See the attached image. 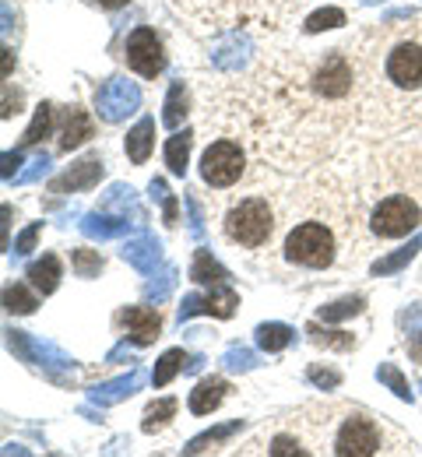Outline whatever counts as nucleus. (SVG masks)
Here are the masks:
<instances>
[{"label": "nucleus", "mask_w": 422, "mask_h": 457, "mask_svg": "<svg viewBox=\"0 0 422 457\" xmlns=\"http://www.w3.org/2000/svg\"><path fill=\"white\" fill-rule=\"evenodd\" d=\"M226 236L246 250L264 246L275 236V208L268 204V197H246L233 204L226 215Z\"/></svg>", "instance_id": "1"}, {"label": "nucleus", "mask_w": 422, "mask_h": 457, "mask_svg": "<svg viewBox=\"0 0 422 457\" xmlns=\"http://www.w3.org/2000/svg\"><path fill=\"white\" fill-rule=\"evenodd\" d=\"M285 257L302 268H331L338 257V239L324 222H300L285 236Z\"/></svg>", "instance_id": "2"}, {"label": "nucleus", "mask_w": 422, "mask_h": 457, "mask_svg": "<svg viewBox=\"0 0 422 457\" xmlns=\"http://www.w3.org/2000/svg\"><path fill=\"white\" fill-rule=\"evenodd\" d=\"M419 222H422V208L412 194H391L369 215V228L380 239H401V236L416 232Z\"/></svg>", "instance_id": "3"}, {"label": "nucleus", "mask_w": 422, "mask_h": 457, "mask_svg": "<svg viewBox=\"0 0 422 457\" xmlns=\"http://www.w3.org/2000/svg\"><path fill=\"white\" fill-rule=\"evenodd\" d=\"M387 440H384V429L369 419V415H362V411H352L345 422H342V429L335 433V454H352V457H369V454H380V451H387L384 447Z\"/></svg>", "instance_id": "4"}, {"label": "nucleus", "mask_w": 422, "mask_h": 457, "mask_svg": "<svg viewBox=\"0 0 422 457\" xmlns=\"http://www.w3.org/2000/svg\"><path fill=\"white\" fill-rule=\"evenodd\" d=\"M384 74H387L391 88H398V92H422V43L419 39H398V43H391L387 60H384Z\"/></svg>", "instance_id": "5"}, {"label": "nucleus", "mask_w": 422, "mask_h": 457, "mask_svg": "<svg viewBox=\"0 0 422 457\" xmlns=\"http://www.w3.org/2000/svg\"><path fill=\"white\" fill-rule=\"evenodd\" d=\"M243 170H246V159L236 141H215L201 159V179L208 187H233Z\"/></svg>", "instance_id": "6"}, {"label": "nucleus", "mask_w": 422, "mask_h": 457, "mask_svg": "<svg viewBox=\"0 0 422 457\" xmlns=\"http://www.w3.org/2000/svg\"><path fill=\"white\" fill-rule=\"evenodd\" d=\"M123 50H127L130 71H137L141 78H159V74H162L166 54H162V43H159V36H155L152 29H137V32H130V39H127Z\"/></svg>", "instance_id": "7"}, {"label": "nucleus", "mask_w": 422, "mask_h": 457, "mask_svg": "<svg viewBox=\"0 0 422 457\" xmlns=\"http://www.w3.org/2000/svg\"><path fill=\"white\" fill-rule=\"evenodd\" d=\"M226 391H229V384L222 380V377H208V380H201L194 391H190V411L194 415H208V411H215L222 398H226Z\"/></svg>", "instance_id": "8"}, {"label": "nucleus", "mask_w": 422, "mask_h": 457, "mask_svg": "<svg viewBox=\"0 0 422 457\" xmlns=\"http://www.w3.org/2000/svg\"><path fill=\"white\" fill-rule=\"evenodd\" d=\"M120 320L134 328V342H137V345H152L155 338H159V328H162V317H159L155 310H145V306L123 310Z\"/></svg>", "instance_id": "9"}, {"label": "nucleus", "mask_w": 422, "mask_h": 457, "mask_svg": "<svg viewBox=\"0 0 422 457\" xmlns=\"http://www.w3.org/2000/svg\"><path fill=\"white\" fill-rule=\"evenodd\" d=\"M92 137V120H88V113L85 110H67V116H63V130H61V152H74L78 145H85Z\"/></svg>", "instance_id": "10"}, {"label": "nucleus", "mask_w": 422, "mask_h": 457, "mask_svg": "<svg viewBox=\"0 0 422 457\" xmlns=\"http://www.w3.org/2000/svg\"><path fill=\"white\" fill-rule=\"evenodd\" d=\"M29 282H32L36 292H43V295L57 292V286H61V261H57V257L36 261V264L29 268Z\"/></svg>", "instance_id": "11"}, {"label": "nucleus", "mask_w": 422, "mask_h": 457, "mask_svg": "<svg viewBox=\"0 0 422 457\" xmlns=\"http://www.w3.org/2000/svg\"><path fill=\"white\" fill-rule=\"evenodd\" d=\"M152 130H155L152 120H141V123L130 130V137H127V155H130L134 162H145V159H148V152H152Z\"/></svg>", "instance_id": "12"}, {"label": "nucleus", "mask_w": 422, "mask_h": 457, "mask_svg": "<svg viewBox=\"0 0 422 457\" xmlns=\"http://www.w3.org/2000/svg\"><path fill=\"white\" fill-rule=\"evenodd\" d=\"M173 411H177V401H173V398L155 401V404L145 411V433H155V429H162V426L173 419Z\"/></svg>", "instance_id": "13"}, {"label": "nucleus", "mask_w": 422, "mask_h": 457, "mask_svg": "<svg viewBox=\"0 0 422 457\" xmlns=\"http://www.w3.org/2000/svg\"><path fill=\"white\" fill-rule=\"evenodd\" d=\"M183 362H186V355H183L180 348L166 352V355H162V362H159V370H155V377H152V380H155V387L170 384V380H173V377H177V373L183 370Z\"/></svg>", "instance_id": "14"}, {"label": "nucleus", "mask_w": 422, "mask_h": 457, "mask_svg": "<svg viewBox=\"0 0 422 457\" xmlns=\"http://www.w3.org/2000/svg\"><path fill=\"white\" fill-rule=\"evenodd\" d=\"M186 155H190V134H177L166 148V162L177 176H183V170H186Z\"/></svg>", "instance_id": "15"}, {"label": "nucleus", "mask_w": 422, "mask_h": 457, "mask_svg": "<svg viewBox=\"0 0 422 457\" xmlns=\"http://www.w3.org/2000/svg\"><path fill=\"white\" fill-rule=\"evenodd\" d=\"M4 303H7L11 313H32V310H36V295H29L21 286L4 288Z\"/></svg>", "instance_id": "16"}, {"label": "nucleus", "mask_w": 422, "mask_h": 457, "mask_svg": "<svg viewBox=\"0 0 422 457\" xmlns=\"http://www.w3.org/2000/svg\"><path fill=\"white\" fill-rule=\"evenodd\" d=\"M190 275H194V282H211V286H219V282L226 278V275L219 271V264L208 261V253H197V264H194Z\"/></svg>", "instance_id": "17"}, {"label": "nucleus", "mask_w": 422, "mask_h": 457, "mask_svg": "<svg viewBox=\"0 0 422 457\" xmlns=\"http://www.w3.org/2000/svg\"><path fill=\"white\" fill-rule=\"evenodd\" d=\"M50 123H54V106H39L36 123H32V127H29V134H25V145L43 141V137H46V130H50Z\"/></svg>", "instance_id": "18"}, {"label": "nucleus", "mask_w": 422, "mask_h": 457, "mask_svg": "<svg viewBox=\"0 0 422 457\" xmlns=\"http://www.w3.org/2000/svg\"><path fill=\"white\" fill-rule=\"evenodd\" d=\"M257 342L264 345V348H285V345H289V328H282V324L261 328V331H257Z\"/></svg>", "instance_id": "19"}, {"label": "nucleus", "mask_w": 422, "mask_h": 457, "mask_svg": "<svg viewBox=\"0 0 422 457\" xmlns=\"http://www.w3.org/2000/svg\"><path fill=\"white\" fill-rule=\"evenodd\" d=\"M345 21V14L342 11H320V14H313L310 21H306V32H320V29H335V25H342Z\"/></svg>", "instance_id": "20"}, {"label": "nucleus", "mask_w": 422, "mask_h": 457, "mask_svg": "<svg viewBox=\"0 0 422 457\" xmlns=\"http://www.w3.org/2000/svg\"><path fill=\"white\" fill-rule=\"evenodd\" d=\"M180 96H183V88L177 85V88L170 92V113H166V123H170V127H177V123L183 120V113H180Z\"/></svg>", "instance_id": "21"}, {"label": "nucleus", "mask_w": 422, "mask_h": 457, "mask_svg": "<svg viewBox=\"0 0 422 457\" xmlns=\"http://www.w3.org/2000/svg\"><path fill=\"white\" fill-rule=\"evenodd\" d=\"M78 268H81V275H88V271H95V268H99V257H92V253L78 250Z\"/></svg>", "instance_id": "22"}, {"label": "nucleus", "mask_w": 422, "mask_h": 457, "mask_svg": "<svg viewBox=\"0 0 422 457\" xmlns=\"http://www.w3.org/2000/svg\"><path fill=\"white\" fill-rule=\"evenodd\" d=\"M106 11H117V7H123V4H130V0H99Z\"/></svg>", "instance_id": "23"}, {"label": "nucleus", "mask_w": 422, "mask_h": 457, "mask_svg": "<svg viewBox=\"0 0 422 457\" xmlns=\"http://www.w3.org/2000/svg\"><path fill=\"white\" fill-rule=\"evenodd\" d=\"M412 352H416V359L422 362V342H412Z\"/></svg>", "instance_id": "24"}]
</instances>
